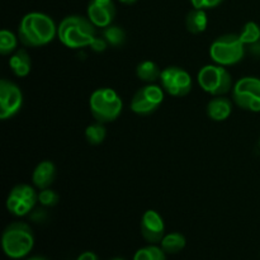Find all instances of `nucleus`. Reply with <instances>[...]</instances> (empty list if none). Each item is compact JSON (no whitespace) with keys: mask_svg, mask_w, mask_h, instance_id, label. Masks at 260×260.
<instances>
[{"mask_svg":"<svg viewBox=\"0 0 260 260\" xmlns=\"http://www.w3.org/2000/svg\"><path fill=\"white\" fill-rule=\"evenodd\" d=\"M57 36V27L45 13L32 12L22 18L18 27V38L25 47H41L52 42Z\"/></svg>","mask_w":260,"mask_h":260,"instance_id":"obj_1","label":"nucleus"},{"mask_svg":"<svg viewBox=\"0 0 260 260\" xmlns=\"http://www.w3.org/2000/svg\"><path fill=\"white\" fill-rule=\"evenodd\" d=\"M57 37L69 48L89 47L95 40V25L89 18L81 15H69L57 27Z\"/></svg>","mask_w":260,"mask_h":260,"instance_id":"obj_2","label":"nucleus"},{"mask_svg":"<svg viewBox=\"0 0 260 260\" xmlns=\"http://www.w3.org/2000/svg\"><path fill=\"white\" fill-rule=\"evenodd\" d=\"M2 244L3 250L9 258H24L30 253L35 244L32 229L24 222L10 223L3 233Z\"/></svg>","mask_w":260,"mask_h":260,"instance_id":"obj_3","label":"nucleus"},{"mask_svg":"<svg viewBox=\"0 0 260 260\" xmlns=\"http://www.w3.org/2000/svg\"><path fill=\"white\" fill-rule=\"evenodd\" d=\"M89 108L95 121L107 123L121 116L123 102L116 90L111 88H99L89 98Z\"/></svg>","mask_w":260,"mask_h":260,"instance_id":"obj_4","label":"nucleus"},{"mask_svg":"<svg viewBox=\"0 0 260 260\" xmlns=\"http://www.w3.org/2000/svg\"><path fill=\"white\" fill-rule=\"evenodd\" d=\"M246 46L241 41L240 36L229 35L220 36L210 46V57L213 63L221 66H233L240 62L245 56Z\"/></svg>","mask_w":260,"mask_h":260,"instance_id":"obj_5","label":"nucleus"},{"mask_svg":"<svg viewBox=\"0 0 260 260\" xmlns=\"http://www.w3.org/2000/svg\"><path fill=\"white\" fill-rule=\"evenodd\" d=\"M197 81L206 93L213 96L225 95L233 89V76L225 69V66L211 63L206 65L198 71Z\"/></svg>","mask_w":260,"mask_h":260,"instance_id":"obj_6","label":"nucleus"},{"mask_svg":"<svg viewBox=\"0 0 260 260\" xmlns=\"http://www.w3.org/2000/svg\"><path fill=\"white\" fill-rule=\"evenodd\" d=\"M234 103L245 111L260 112V79L255 76H244L234 84Z\"/></svg>","mask_w":260,"mask_h":260,"instance_id":"obj_7","label":"nucleus"},{"mask_svg":"<svg viewBox=\"0 0 260 260\" xmlns=\"http://www.w3.org/2000/svg\"><path fill=\"white\" fill-rule=\"evenodd\" d=\"M164 102V89L156 84H147L142 86L132 96L129 108L140 116H149L154 113Z\"/></svg>","mask_w":260,"mask_h":260,"instance_id":"obj_8","label":"nucleus"},{"mask_svg":"<svg viewBox=\"0 0 260 260\" xmlns=\"http://www.w3.org/2000/svg\"><path fill=\"white\" fill-rule=\"evenodd\" d=\"M38 202L35 188L28 184H18L10 190L7 198V210L17 217L28 215Z\"/></svg>","mask_w":260,"mask_h":260,"instance_id":"obj_9","label":"nucleus"},{"mask_svg":"<svg viewBox=\"0 0 260 260\" xmlns=\"http://www.w3.org/2000/svg\"><path fill=\"white\" fill-rule=\"evenodd\" d=\"M162 89L172 96H185L192 90V78L187 70L178 66L164 69L160 76Z\"/></svg>","mask_w":260,"mask_h":260,"instance_id":"obj_10","label":"nucleus"},{"mask_svg":"<svg viewBox=\"0 0 260 260\" xmlns=\"http://www.w3.org/2000/svg\"><path fill=\"white\" fill-rule=\"evenodd\" d=\"M23 93L13 81L0 80V118L3 121L12 118L22 108Z\"/></svg>","mask_w":260,"mask_h":260,"instance_id":"obj_11","label":"nucleus"},{"mask_svg":"<svg viewBox=\"0 0 260 260\" xmlns=\"http://www.w3.org/2000/svg\"><path fill=\"white\" fill-rule=\"evenodd\" d=\"M88 18L95 27L107 28L116 17V5L113 0H90L88 4Z\"/></svg>","mask_w":260,"mask_h":260,"instance_id":"obj_12","label":"nucleus"},{"mask_svg":"<svg viewBox=\"0 0 260 260\" xmlns=\"http://www.w3.org/2000/svg\"><path fill=\"white\" fill-rule=\"evenodd\" d=\"M142 238L150 244L161 243L165 236V223L161 216L154 210H147L141 218Z\"/></svg>","mask_w":260,"mask_h":260,"instance_id":"obj_13","label":"nucleus"},{"mask_svg":"<svg viewBox=\"0 0 260 260\" xmlns=\"http://www.w3.org/2000/svg\"><path fill=\"white\" fill-rule=\"evenodd\" d=\"M56 177V168L55 164L50 160L41 161L37 167L35 168L32 174V182L36 188L38 189H46L50 188Z\"/></svg>","mask_w":260,"mask_h":260,"instance_id":"obj_14","label":"nucleus"},{"mask_svg":"<svg viewBox=\"0 0 260 260\" xmlns=\"http://www.w3.org/2000/svg\"><path fill=\"white\" fill-rule=\"evenodd\" d=\"M233 113V102L226 96H215L207 104V114L212 121L222 122Z\"/></svg>","mask_w":260,"mask_h":260,"instance_id":"obj_15","label":"nucleus"},{"mask_svg":"<svg viewBox=\"0 0 260 260\" xmlns=\"http://www.w3.org/2000/svg\"><path fill=\"white\" fill-rule=\"evenodd\" d=\"M9 66L15 76L18 78H24L30 73L32 69V60H30L29 53L24 48H19L13 53L9 60Z\"/></svg>","mask_w":260,"mask_h":260,"instance_id":"obj_16","label":"nucleus"},{"mask_svg":"<svg viewBox=\"0 0 260 260\" xmlns=\"http://www.w3.org/2000/svg\"><path fill=\"white\" fill-rule=\"evenodd\" d=\"M207 24L208 18L205 9L194 8L188 13L187 18H185V27H187L188 32L193 33V35H200V33L205 32L207 29Z\"/></svg>","mask_w":260,"mask_h":260,"instance_id":"obj_17","label":"nucleus"},{"mask_svg":"<svg viewBox=\"0 0 260 260\" xmlns=\"http://www.w3.org/2000/svg\"><path fill=\"white\" fill-rule=\"evenodd\" d=\"M161 73L162 71L160 70L157 63H155L154 61L150 60H145L142 61V62H140L136 69L137 78L147 84H154L155 81L160 80Z\"/></svg>","mask_w":260,"mask_h":260,"instance_id":"obj_18","label":"nucleus"},{"mask_svg":"<svg viewBox=\"0 0 260 260\" xmlns=\"http://www.w3.org/2000/svg\"><path fill=\"white\" fill-rule=\"evenodd\" d=\"M161 249L165 253L175 254L185 248V238L179 233L168 234L161 240Z\"/></svg>","mask_w":260,"mask_h":260,"instance_id":"obj_19","label":"nucleus"},{"mask_svg":"<svg viewBox=\"0 0 260 260\" xmlns=\"http://www.w3.org/2000/svg\"><path fill=\"white\" fill-rule=\"evenodd\" d=\"M102 37L108 42L109 46L113 47H119L124 43L126 41V33L118 25H109V27L104 28L102 32Z\"/></svg>","mask_w":260,"mask_h":260,"instance_id":"obj_20","label":"nucleus"},{"mask_svg":"<svg viewBox=\"0 0 260 260\" xmlns=\"http://www.w3.org/2000/svg\"><path fill=\"white\" fill-rule=\"evenodd\" d=\"M106 127H104V123L96 121L95 123H91L86 127L85 129V137L86 141L90 145H99L104 141L106 139Z\"/></svg>","mask_w":260,"mask_h":260,"instance_id":"obj_21","label":"nucleus"},{"mask_svg":"<svg viewBox=\"0 0 260 260\" xmlns=\"http://www.w3.org/2000/svg\"><path fill=\"white\" fill-rule=\"evenodd\" d=\"M18 40L19 38L13 32L8 29L0 30V53L2 55H9L17 50Z\"/></svg>","mask_w":260,"mask_h":260,"instance_id":"obj_22","label":"nucleus"},{"mask_svg":"<svg viewBox=\"0 0 260 260\" xmlns=\"http://www.w3.org/2000/svg\"><path fill=\"white\" fill-rule=\"evenodd\" d=\"M239 36L245 46L253 45L260 41V27L255 22H248Z\"/></svg>","mask_w":260,"mask_h":260,"instance_id":"obj_23","label":"nucleus"},{"mask_svg":"<svg viewBox=\"0 0 260 260\" xmlns=\"http://www.w3.org/2000/svg\"><path fill=\"white\" fill-rule=\"evenodd\" d=\"M38 202L45 206V207H53V206L57 205L58 194L55 190L46 188V189H42L38 193Z\"/></svg>","mask_w":260,"mask_h":260,"instance_id":"obj_24","label":"nucleus"},{"mask_svg":"<svg viewBox=\"0 0 260 260\" xmlns=\"http://www.w3.org/2000/svg\"><path fill=\"white\" fill-rule=\"evenodd\" d=\"M223 0H190L193 8L197 9H210V8H215L220 5Z\"/></svg>","mask_w":260,"mask_h":260,"instance_id":"obj_25","label":"nucleus"},{"mask_svg":"<svg viewBox=\"0 0 260 260\" xmlns=\"http://www.w3.org/2000/svg\"><path fill=\"white\" fill-rule=\"evenodd\" d=\"M89 47L93 51H95V52H103L108 47V42L103 37H95V40L93 41V43Z\"/></svg>","mask_w":260,"mask_h":260,"instance_id":"obj_26","label":"nucleus"},{"mask_svg":"<svg viewBox=\"0 0 260 260\" xmlns=\"http://www.w3.org/2000/svg\"><path fill=\"white\" fill-rule=\"evenodd\" d=\"M134 260H152L149 248H142L135 254Z\"/></svg>","mask_w":260,"mask_h":260,"instance_id":"obj_27","label":"nucleus"},{"mask_svg":"<svg viewBox=\"0 0 260 260\" xmlns=\"http://www.w3.org/2000/svg\"><path fill=\"white\" fill-rule=\"evenodd\" d=\"M246 47H248V50L250 51V53H253L254 56H258V57H260V41L253 43V45L246 46Z\"/></svg>","mask_w":260,"mask_h":260,"instance_id":"obj_28","label":"nucleus"},{"mask_svg":"<svg viewBox=\"0 0 260 260\" xmlns=\"http://www.w3.org/2000/svg\"><path fill=\"white\" fill-rule=\"evenodd\" d=\"M78 260H99V258L96 256V254L91 253V251H85L81 255H79Z\"/></svg>","mask_w":260,"mask_h":260,"instance_id":"obj_29","label":"nucleus"},{"mask_svg":"<svg viewBox=\"0 0 260 260\" xmlns=\"http://www.w3.org/2000/svg\"><path fill=\"white\" fill-rule=\"evenodd\" d=\"M118 2L123 3V4H134V3L136 2V0H118Z\"/></svg>","mask_w":260,"mask_h":260,"instance_id":"obj_30","label":"nucleus"},{"mask_svg":"<svg viewBox=\"0 0 260 260\" xmlns=\"http://www.w3.org/2000/svg\"><path fill=\"white\" fill-rule=\"evenodd\" d=\"M27 260H47V259L42 258V256H32V258H29V259H27Z\"/></svg>","mask_w":260,"mask_h":260,"instance_id":"obj_31","label":"nucleus"},{"mask_svg":"<svg viewBox=\"0 0 260 260\" xmlns=\"http://www.w3.org/2000/svg\"><path fill=\"white\" fill-rule=\"evenodd\" d=\"M112 260H124V259H122V258H114V259H112Z\"/></svg>","mask_w":260,"mask_h":260,"instance_id":"obj_32","label":"nucleus"}]
</instances>
